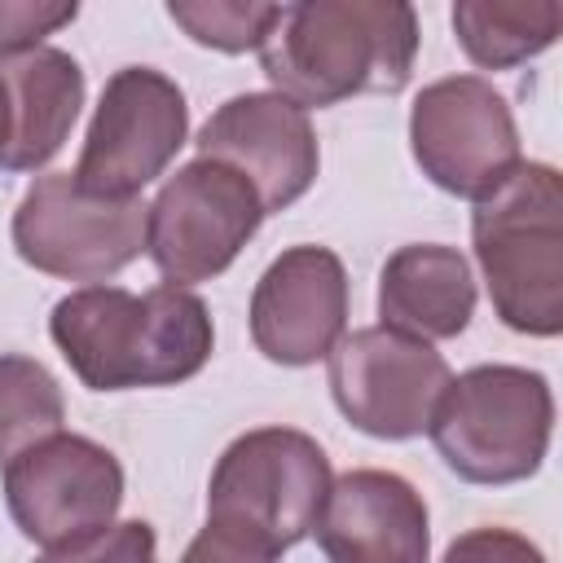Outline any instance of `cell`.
Listing matches in <instances>:
<instances>
[{
    "instance_id": "cell-1",
    "label": "cell",
    "mask_w": 563,
    "mask_h": 563,
    "mask_svg": "<svg viewBox=\"0 0 563 563\" xmlns=\"http://www.w3.org/2000/svg\"><path fill=\"white\" fill-rule=\"evenodd\" d=\"M48 334L88 391L176 387L194 378L216 347L207 303L167 282L145 295L79 286L53 303Z\"/></svg>"
},
{
    "instance_id": "cell-2",
    "label": "cell",
    "mask_w": 563,
    "mask_h": 563,
    "mask_svg": "<svg viewBox=\"0 0 563 563\" xmlns=\"http://www.w3.org/2000/svg\"><path fill=\"white\" fill-rule=\"evenodd\" d=\"M418 40V13L405 0H303L282 9L260 48V70L299 110L361 92L396 97L413 75Z\"/></svg>"
},
{
    "instance_id": "cell-3",
    "label": "cell",
    "mask_w": 563,
    "mask_h": 563,
    "mask_svg": "<svg viewBox=\"0 0 563 563\" xmlns=\"http://www.w3.org/2000/svg\"><path fill=\"white\" fill-rule=\"evenodd\" d=\"M471 246L506 330L563 334V180L550 163H519L475 202Z\"/></svg>"
},
{
    "instance_id": "cell-4",
    "label": "cell",
    "mask_w": 563,
    "mask_h": 563,
    "mask_svg": "<svg viewBox=\"0 0 563 563\" xmlns=\"http://www.w3.org/2000/svg\"><path fill=\"white\" fill-rule=\"evenodd\" d=\"M427 435L457 479L484 488L519 484L537 475L550 453V378L528 365H471L449 378Z\"/></svg>"
},
{
    "instance_id": "cell-5",
    "label": "cell",
    "mask_w": 563,
    "mask_h": 563,
    "mask_svg": "<svg viewBox=\"0 0 563 563\" xmlns=\"http://www.w3.org/2000/svg\"><path fill=\"white\" fill-rule=\"evenodd\" d=\"M141 198H97L70 172L35 176L13 211V251L44 277L106 286L145 251Z\"/></svg>"
},
{
    "instance_id": "cell-6",
    "label": "cell",
    "mask_w": 563,
    "mask_h": 563,
    "mask_svg": "<svg viewBox=\"0 0 563 563\" xmlns=\"http://www.w3.org/2000/svg\"><path fill=\"white\" fill-rule=\"evenodd\" d=\"M264 202L246 176L216 158L176 167L145 207V255L167 286H198L220 277L260 233Z\"/></svg>"
},
{
    "instance_id": "cell-7",
    "label": "cell",
    "mask_w": 563,
    "mask_h": 563,
    "mask_svg": "<svg viewBox=\"0 0 563 563\" xmlns=\"http://www.w3.org/2000/svg\"><path fill=\"white\" fill-rule=\"evenodd\" d=\"M189 141V106L172 75L154 66H123L106 79L92 110L75 185L97 198H141Z\"/></svg>"
},
{
    "instance_id": "cell-8",
    "label": "cell",
    "mask_w": 563,
    "mask_h": 563,
    "mask_svg": "<svg viewBox=\"0 0 563 563\" xmlns=\"http://www.w3.org/2000/svg\"><path fill=\"white\" fill-rule=\"evenodd\" d=\"M330 479V457L308 431L255 427L216 457L207 515L242 519L277 550H290L312 532Z\"/></svg>"
},
{
    "instance_id": "cell-9",
    "label": "cell",
    "mask_w": 563,
    "mask_h": 563,
    "mask_svg": "<svg viewBox=\"0 0 563 563\" xmlns=\"http://www.w3.org/2000/svg\"><path fill=\"white\" fill-rule=\"evenodd\" d=\"M409 150L435 189L471 202L493 194L523 163L510 101L484 75L427 84L409 106Z\"/></svg>"
},
{
    "instance_id": "cell-10",
    "label": "cell",
    "mask_w": 563,
    "mask_h": 563,
    "mask_svg": "<svg viewBox=\"0 0 563 563\" xmlns=\"http://www.w3.org/2000/svg\"><path fill=\"white\" fill-rule=\"evenodd\" d=\"M453 369L435 343L387 325L343 334L325 356V383L339 413L374 440H418L449 387Z\"/></svg>"
},
{
    "instance_id": "cell-11",
    "label": "cell",
    "mask_w": 563,
    "mask_h": 563,
    "mask_svg": "<svg viewBox=\"0 0 563 563\" xmlns=\"http://www.w3.org/2000/svg\"><path fill=\"white\" fill-rule=\"evenodd\" d=\"M4 506L35 545H62L114 523L123 506L119 457L75 431H57L4 466Z\"/></svg>"
},
{
    "instance_id": "cell-12",
    "label": "cell",
    "mask_w": 563,
    "mask_h": 563,
    "mask_svg": "<svg viewBox=\"0 0 563 563\" xmlns=\"http://www.w3.org/2000/svg\"><path fill=\"white\" fill-rule=\"evenodd\" d=\"M347 330V268L330 246H286L251 290V343L264 361L303 369Z\"/></svg>"
},
{
    "instance_id": "cell-13",
    "label": "cell",
    "mask_w": 563,
    "mask_h": 563,
    "mask_svg": "<svg viewBox=\"0 0 563 563\" xmlns=\"http://www.w3.org/2000/svg\"><path fill=\"white\" fill-rule=\"evenodd\" d=\"M198 158H216L251 180L268 211L299 202L321 167V145L308 110L277 92H238L198 128Z\"/></svg>"
},
{
    "instance_id": "cell-14",
    "label": "cell",
    "mask_w": 563,
    "mask_h": 563,
    "mask_svg": "<svg viewBox=\"0 0 563 563\" xmlns=\"http://www.w3.org/2000/svg\"><path fill=\"white\" fill-rule=\"evenodd\" d=\"M325 563H427L431 515L422 493L378 466H356L330 479L325 506L312 523Z\"/></svg>"
},
{
    "instance_id": "cell-15",
    "label": "cell",
    "mask_w": 563,
    "mask_h": 563,
    "mask_svg": "<svg viewBox=\"0 0 563 563\" xmlns=\"http://www.w3.org/2000/svg\"><path fill=\"white\" fill-rule=\"evenodd\" d=\"M475 317V273L457 246L409 242L378 268V325L422 343L457 339Z\"/></svg>"
},
{
    "instance_id": "cell-16",
    "label": "cell",
    "mask_w": 563,
    "mask_h": 563,
    "mask_svg": "<svg viewBox=\"0 0 563 563\" xmlns=\"http://www.w3.org/2000/svg\"><path fill=\"white\" fill-rule=\"evenodd\" d=\"M0 79L13 106V136L4 172H40L66 145L79 106H84V70L66 48H31L18 57H0Z\"/></svg>"
},
{
    "instance_id": "cell-17",
    "label": "cell",
    "mask_w": 563,
    "mask_h": 563,
    "mask_svg": "<svg viewBox=\"0 0 563 563\" xmlns=\"http://www.w3.org/2000/svg\"><path fill=\"white\" fill-rule=\"evenodd\" d=\"M563 31L554 0H457L453 35L479 70H510L541 57Z\"/></svg>"
},
{
    "instance_id": "cell-18",
    "label": "cell",
    "mask_w": 563,
    "mask_h": 563,
    "mask_svg": "<svg viewBox=\"0 0 563 563\" xmlns=\"http://www.w3.org/2000/svg\"><path fill=\"white\" fill-rule=\"evenodd\" d=\"M66 422V396L57 378L22 352L0 356V466H9L31 444L57 435Z\"/></svg>"
},
{
    "instance_id": "cell-19",
    "label": "cell",
    "mask_w": 563,
    "mask_h": 563,
    "mask_svg": "<svg viewBox=\"0 0 563 563\" xmlns=\"http://www.w3.org/2000/svg\"><path fill=\"white\" fill-rule=\"evenodd\" d=\"M286 4H251V0H172L167 18L202 48L216 53H260Z\"/></svg>"
},
{
    "instance_id": "cell-20",
    "label": "cell",
    "mask_w": 563,
    "mask_h": 563,
    "mask_svg": "<svg viewBox=\"0 0 563 563\" xmlns=\"http://www.w3.org/2000/svg\"><path fill=\"white\" fill-rule=\"evenodd\" d=\"M35 563H158V537L145 519H114L75 541L48 545Z\"/></svg>"
},
{
    "instance_id": "cell-21",
    "label": "cell",
    "mask_w": 563,
    "mask_h": 563,
    "mask_svg": "<svg viewBox=\"0 0 563 563\" xmlns=\"http://www.w3.org/2000/svg\"><path fill=\"white\" fill-rule=\"evenodd\" d=\"M180 563H282V550L242 519L207 515L198 537L185 545Z\"/></svg>"
},
{
    "instance_id": "cell-22",
    "label": "cell",
    "mask_w": 563,
    "mask_h": 563,
    "mask_svg": "<svg viewBox=\"0 0 563 563\" xmlns=\"http://www.w3.org/2000/svg\"><path fill=\"white\" fill-rule=\"evenodd\" d=\"M79 18L75 0H0V57H18L31 48H44L53 31Z\"/></svg>"
},
{
    "instance_id": "cell-23",
    "label": "cell",
    "mask_w": 563,
    "mask_h": 563,
    "mask_svg": "<svg viewBox=\"0 0 563 563\" xmlns=\"http://www.w3.org/2000/svg\"><path fill=\"white\" fill-rule=\"evenodd\" d=\"M440 563H545V554L523 532L488 523V528H471L453 537Z\"/></svg>"
},
{
    "instance_id": "cell-24",
    "label": "cell",
    "mask_w": 563,
    "mask_h": 563,
    "mask_svg": "<svg viewBox=\"0 0 563 563\" xmlns=\"http://www.w3.org/2000/svg\"><path fill=\"white\" fill-rule=\"evenodd\" d=\"M9 136H13V106H9V88L0 79V167L9 158Z\"/></svg>"
}]
</instances>
